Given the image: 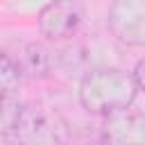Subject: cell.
<instances>
[{
  "instance_id": "5b68a950",
  "label": "cell",
  "mask_w": 145,
  "mask_h": 145,
  "mask_svg": "<svg viewBox=\"0 0 145 145\" xmlns=\"http://www.w3.org/2000/svg\"><path fill=\"white\" fill-rule=\"evenodd\" d=\"M100 140L102 145H145V111L127 106L104 116Z\"/></svg>"
},
{
  "instance_id": "6da1fadb",
  "label": "cell",
  "mask_w": 145,
  "mask_h": 145,
  "mask_svg": "<svg viewBox=\"0 0 145 145\" xmlns=\"http://www.w3.org/2000/svg\"><path fill=\"white\" fill-rule=\"evenodd\" d=\"M138 84L131 72L120 68L91 70L79 84V102L88 113L109 116L131 106L136 100Z\"/></svg>"
},
{
  "instance_id": "ba28073f",
  "label": "cell",
  "mask_w": 145,
  "mask_h": 145,
  "mask_svg": "<svg viewBox=\"0 0 145 145\" xmlns=\"http://www.w3.org/2000/svg\"><path fill=\"white\" fill-rule=\"evenodd\" d=\"M134 79H136V84H138V91H145V59H140L138 63H136V68H134Z\"/></svg>"
},
{
  "instance_id": "8992f818",
  "label": "cell",
  "mask_w": 145,
  "mask_h": 145,
  "mask_svg": "<svg viewBox=\"0 0 145 145\" xmlns=\"http://www.w3.org/2000/svg\"><path fill=\"white\" fill-rule=\"evenodd\" d=\"M16 61L20 63L23 75H25V77H32V79L48 77L50 70H52L50 52H48L41 43H34V41H27V43H20V45H18V57H16Z\"/></svg>"
},
{
  "instance_id": "7a4b0ae2",
  "label": "cell",
  "mask_w": 145,
  "mask_h": 145,
  "mask_svg": "<svg viewBox=\"0 0 145 145\" xmlns=\"http://www.w3.org/2000/svg\"><path fill=\"white\" fill-rule=\"evenodd\" d=\"M18 145H70L68 120L45 104H20L11 125V134Z\"/></svg>"
},
{
  "instance_id": "3957f363",
  "label": "cell",
  "mask_w": 145,
  "mask_h": 145,
  "mask_svg": "<svg viewBox=\"0 0 145 145\" xmlns=\"http://www.w3.org/2000/svg\"><path fill=\"white\" fill-rule=\"evenodd\" d=\"M39 32L48 41H66L77 34L84 23L82 0H52L39 11Z\"/></svg>"
},
{
  "instance_id": "52a82bcc",
  "label": "cell",
  "mask_w": 145,
  "mask_h": 145,
  "mask_svg": "<svg viewBox=\"0 0 145 145\" xmlns=\"http://www.w3.org/2000/svg\"><path fill=\"white\" fill-rule=\"evenodd\" d=\"M23 68L16 61V57H11L9 52H2L0 57V86H2V95H14L23 82Z\"/></svg>"
},
{
  "instance_id": "277c9868",
  "label": "cell",
  "mask_w": 145,
  "mask_h": 145,
  "mask_svg": "<svg viewBox=\"0 0 145 145\" xmlns=\"http://www.w3.org/2000/svg\"><path fill=\"white\" fill-rule=\"evenodd\" d=\"M109 29L125 45H145V0H113Z\"/></svg>"
}]
</instances>
